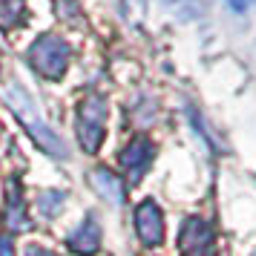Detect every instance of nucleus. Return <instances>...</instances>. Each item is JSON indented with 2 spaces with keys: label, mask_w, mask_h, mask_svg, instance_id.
Wrapping results in <instances>:
<instances>
[{
  "label": "nucleus",
  "mask_w": 256,
  "mask_h": 256,
  "mask_svg": "<svg viewBox=\"0 0 256 256\" xmlns=\"http://www.w3.org/2000/svg\"><path fill=\"white\" fill-rule=\"evenodd\" d=\"M29 58L35 64V70L40 75H46V78H60L64 70H66V60H70V46L60 40V38H40L32 52H29Z\"/></svg>",
  "instance_id": "f257e3e1"
},
{
  "label": "nucleus",
  "mask_w": 256,
  "mask_h": 256,
  "mask_svg": "<svg viewBox=\"0 0 256 256\" xmlns=\"http://www.w3.org/2000/svg\"><path fill=\"white\" fill-rule=\"evenodd\" d=\"M78 132H81L84 150H90V152L98 150V144H101V136H104V101L92 98L90 104H84Z\"/></svg>",
  "instance_id": "f03ea898"
},
{
  "label": "nucleus",
  "mask_w": 256,
  "mask_h": 256,
  "mask_svg": "<svg viewBox=\"0 0 256 256\" xmlns=\"http://www.w3.org/2000/svg\"><path fill=\"white\" fill-rule=\"evenodd\" d=\"M136 224H138V236L144 239L147 244H158L162 242V213H158V208L152 204V202H144L138 208V213H136Z\"/></svg>",
  "instance_id": "7ed1b4c3"
},
{
  "label": "nucleus",
  "mask_w": 256,
  "mask_h": 256,
  "mask_svg": "<svg viewBox=\"0 0 256 256\" xmlns=\"http://www.w3.org/2000/svg\"><path fill=\"white\" fill-rule=\"evenodd\" d=\"M208 224H202V222H190L184 228V236H182V248H184L187 254H196V250H202L204 248V236H208V230H204Z\"/></svg>",
  "instance_id": "20e7f679"
},
{
  "label": "nucleus",
  "mask_w": 256,
  "mask_h": 256,
  "mask_svg": "<svg viewBox=\"0 0 256 256\" xmlns=\"http://www.w3.org/2000/svg\"><path fill=\"white\" fill-rule=\"evenodd\" d=\"M150 152H152V150H150V144H147L144 138H138V141H132V144H130V150L121 156V162H124V167L136 170V162H138L141 167L150 162Z\"/></svg>",
  "instance_id": "39448f33"
},
{
  "label": "nucleus",
  "mask_w": 256,
  "mask_h": 256,
  "mask_svg": "<svg viewBox=\"0 0 256 256\" xmlns=\"http://www.w3.org/2000/svg\"><path fill=\"white\" fill-rule=\"evenodd\" d=\"M20 14H24V3L20 0H0V24L3 26L20 24Z\"/></svg>",
  "instance_id": "423d86ee"
},
{
  "label": "nucleus",
  "mask_w": 256,
  "mask_h": 256,
  "mask_svg": "<svg viewBox=\"0 0 256 256\" xmlns=\"http://www.w3.org/2000/svg\"><path fill=\"white\" fill-rule=\"evenodd\" d=\"M228 3H230L233 9H248V6H250L254 0H228Z\"/></svg>",
  "instance_id": "0eeeda50"
},
{
  "label": "nucleus",
  "mask_w": 256,
  "mask_h": 256,
  "mask_svg": "<svg viewBox=\"0 0 256 256\" xmlns=\"http://www.w3.org/2000/svg\"><path fill=\"white\" fill-rule=\"evenodd\" d=\"M29 256H52V254H46V250H38V248H35V250H32Z\"/></svg>",
  "instance_id": "6e6552de"
}]
</instances>
